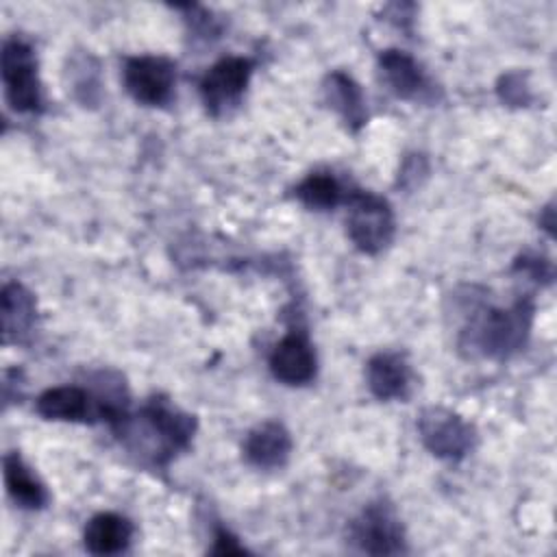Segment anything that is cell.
<instances>
[{
    "label": "cell",
    "mask_w": 557,
    "mask_h": 557,
    "mask_svg": "<svg viewBox=\"0 0 557 557\" xmlns=\"http://www.w3.org/2000/svg\"><path fill=\"white\" fill-rule=\"evenodd\" d=\"M4 485L9 496L24 509H41L48 503V492L44 483L33 474L17 453L4 455Z\"/></svg>",
    "instance_id": "16"
},
{
    "label": "cell",
    "mask_w": 557,
    "mask_h": 557,
    "mask_svg": "<svg viewBox=\"0 0 557 557\" xmlns=\"http://www.w3.org/2000/svg\"><path fill=\"white\" fill-rule=\"evenodd\" d=\"M516 270H522V272H527L531 278H535V281H550V276H553V268H550V261H546V259H540V257H520L518 261H516Z\"/></svg>",
    "instance_id": "19"
},
{
    "label": "cell",
    "mask_w": 557,
    "mask_h": 557,
    "mask_svg": "<svg viewBox=\"0 0 557 557\" xmlns=\"http://www.w3.org/2000/svg\"><path fill=\"white\" fill-rule=\"evenodd\" d=\"M418 433L426 450L446 461L463 459L476 442L470 422L446 407H426L418 416Z\"/></svg>",
    "instance_id": "6"
},
{
    "label": "cell",
    "mask_w": 557,
    "mask_h": 557,
    "mask_svg": "<svg viewBox=\"0 0 557 557\" xmlns=\"http://www.w3.org/2000/svg\"><path fill=\"white\" fill-rule=\"evenodd\" d=\"M211 553H215V555H242V553H246V548L237 542V537L231 531H226L224 527H218L215 535H213Z\"/></svg>",
    "instance_id": "20"
},
{
    "label": "cell",
    "mask_w": 557,
    "mask_h": 557,
    "mask_svg": "<svg viewBox=\"0 0 557 557\" xmlns=\"http://www.w3.org/2000/svg\"><path fill=\"white\" fill-rule=\"evenodd\" d=\"M289 453H292V435L276 420H265L257 424L252 431H248L244 440V457L255 468H263V470L281 468L289 459Z\"/></svg>",
    "instance_id": "11"
},
{
    "label": "cell",
    "mask_w": 557,
    "mask_h": 557,
    "mask_svg": "<svg viewBox=\"0 0 557 557\" xmlns=\"http://www.w3.org/2000/svg\"><path fill=\"white\" fill-rule=\"evenodd\" d=\"M318 370L315 350L302 329H289L270 352V372L285 385H307Z\"/></svg>",
    "instance_id": "9"
},
{
    "label": "cell",
    "mask_w": 557,
    "mask_h": 557,
    "mask_svg": "<svg viewBox=\"0 0 557 557\" xmlns=\"http://www.w3.org/2000/svg\"><path fill=\"white\" fill-rule=\"evenodd\" d=\"M255 72V61L248 57H224L213 63L200 81V98L211 115H224L235 109Z\"/></svg>",
    "instance_id": "7"
},
{
    "label": "cell",
    "mask_w": 557,
    "mask_h": 557,
    "mask_svg": "<svg viewBox=\"0 0 557 557\" xmlns=\"http://www.w3.org/2000/svg\"><path fill=\"white\" fill-rule=\"evenodd\" d=\"M122 81L133 100L148 107H161L172 98L176 65L159 54L128 57L124 61Z\"/></svg>",
    "instance_id": "8"
},
{
    "label": "cell",
    "mask_w": 557,
    "mask_h": 557,
    "mask_svg": "<svg viewBox=\"0 0 557 557\" xmlns=\"http://www.w3.org/2000/svg\"><path fill=\"white\" fill-rule=\"evenodd\" d=\"M535 305L529 296L518 298L511 307H487L470 320L461 333V346L474 348L483 357L507 359L529 339Z\"/></svg>",
    "instance_id": "2"
},
{
    "label": "cell",
    "mask_w": 557,
    "mask_h": 557,
    "mask_svg": "<svg viewBox=\"0 0 557 557\" xmlns=\"http://www.w3.org/2000/svg\"><path fill=\"white\" fill-rule=\"evenodd\" d=\"M396 231L392 207L385 198L355 189L348 194L346 233L357 250L376 255L389 246Z\"/></svg>",
    "instance_id": "4"
},
{
    "label": "cell",
    "mask_w": 557,
    "mask_h": 557,
    "mask_svg": "<svg viewBox=\"0 0 557 557\" xmlns=\"http://www.w3.org/2000/svg\"><path fill=\"white\" fill-rule=\"evenodd\" d=\"M294 194L305 207L315 211H326L339 205L344 189L331 172H311L296 185Z\"/></svg>",
    "instance_id": "17"
},
{
    "label": "cell",
    "mask_w": 557,
    "mask_h": 557,
    "mask_svg": "<svg viewBox=\"0 0 557 557\" xmlns=\"http://www.w3.org/2000/svg\"><path fill=\"white\" fill-rule=\"evenodd\" d=\"M2 85L4 98L15 113H39L44 109L41 83L37 74V57L20 37H11L2 46Z\"/></svg>",
    "instance_id": "3"
},
{
    "label": "cell",
    "mask_w": 557,
    "mask_h": 557,
    "mask_svg": "<svg viewBox=\"0 0 557 557\" xmlns=\"http://www.w3.org/2000/svg\"><path fill=\"white\" fill-rule=\"evenodd\" d=\"M0 302L4 342H24L30 335L37 318V305L33 294L22 283H7L2 287Z\"/></svg>",
    "instance_id": "14"
},
{
    "label": "cell",
    "mask_w": 557,
    "mask_h": 557,
    "mask_svg": "<svg viewBox=\"0 0 557 557\" xmlns=\"http://www.w3.org/2000/svg\"><path fill=\"white\" fill-rule=\"evenodd\" d=\"M366 381L379 400H398L409 394L411 368L398 352H376L368 359Z\"/></svg>",
    "instance_id": "12"
},
{
    "label": "cell",
    "mask_w": 557,
    "mask_h": 557,
    "mask_svg": "<svg viewBox=\"0 0 557 557\" xmlns=\"http://www.w3.org/2000/svg\"><path fill=\"white\" fill-rule=\"evenodd\" d=\"M498 96L503 102H509L513 107H522L531 100L529 96V87L524 83V76L520 72H511V74H505L500 81H498Z\"/></svg>",
    "instance_id": "18"
},
{
    "label": "cell",
    "mask_w": 557,
    "mask_h": 557,
    "mask_svg": "<svg viewBox=\"0 0 557 557\" xmlns=\"http://www.w3.org/2000/svg\"><path fill=\"white\" fill-rule=\"evenodd\" d=\"M126 446L152 466L170 463L187 450L196 433V418L174 407L168 398H150L137 416H126L117 426Z\"/></svg>",
    "instance_id": "1"
},
{
    "label": "cell",
    "mask_w": 557,
    "mask_h": 557,
    "mask_svg": "<svg viewBox=\"0 0 557 557\" xmlns=\"http://www.w3.org/2000/svg\"><path fill=\"white\" fill-rule=\"evenodd\" d=\"M379 70L389 91L403 100L422 102L433 96V83L422 65L405 50L387 48L379 54Z\"/></svg>",
    "instance_id": "10"
},
{
    "label": "cell",
    "mask_w": 557,
    "mask_h": 557,
    "mask_svg": "<svg viewBox=\"0 0 557 557\" xmlns=\"http://www.w3.org/2000/svg\"><path fill=\"white\" fill-rule=\"evenodd\" d=\"M348 542L366 555H400L407 550L405 531L387 500H374L348 524Z\"/></svg>",
    "instance_id": "5"
},
{
    "label": "cell",
    "mask_w": 557,
    "mask_h": 557,
    "mask_svg": "<svg viewBox=\"0 0 557 557\" xmlns=\"http://www.w3.org/2000/svg\"><path fill=\"white\" fill-rule=\"evenodd\" d=\"M131 537H133L131 520L113 511L96 513L87 522L83 533L85 548L91 555H117L128 548Z\"/></svg>",
    "instance_id": "15"
},
{
    "label": "cell",
    "mask_w": 557,
    "mask_h": 557,
    "mask_svg": "<svg viewBox=\"0 0 557 557\" xmlns=\"http://www.w3.org/2000/svg\"><path fill=\"white\" fill-rule=\"evenodd\" d=\"M322 89L329 107L344 120V124L350 131H359L366 124L368 120L366 98L359 83L350 74L342 70H333L331 74H326Z\"/></svg>",
    "instance_id": "13"
}]
</instances>
